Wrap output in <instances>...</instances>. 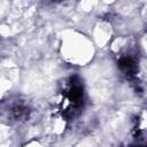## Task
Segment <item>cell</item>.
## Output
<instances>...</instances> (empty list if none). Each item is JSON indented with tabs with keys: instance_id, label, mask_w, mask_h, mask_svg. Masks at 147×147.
Wrapping results in <instances>:
<instances>
[{
	"instance_id": "obj_1",
	"label": "cell",
	"mask_w": 147,
	"mask_h": 147,
	"mask_svg": "<svg viewBox=\"0 0 147 147\" xmlns=\"http://www.w3.org/2000/svg\"><path fill=\"white\" fill-rule=\"evenodd\" d=\"M67 99L76 108L83 105V88L78 82L72 79V83L67 92Z\"/></svg>"
},
{
	"instance_id": "obj_2",
	"label": "cell",
	"mask_w": 147,
	"mask_h": 147,
	"mask_svg": "<svg viewBox=\"0 0 147 147\" xmlns=\"http://www.w3.org/2000/svg\"><path fill=\"white\" fill-rule=\"evenodd\" d=\"M13 114L16 118H23L28 115V110H26V108H24L22 106H16L13 109Z\"/></svg>"
}]
</instances>
